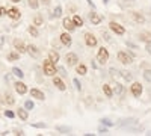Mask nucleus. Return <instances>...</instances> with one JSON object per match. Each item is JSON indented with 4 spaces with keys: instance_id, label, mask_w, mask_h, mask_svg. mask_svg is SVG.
Returning <instances> with one entry per match:
<instances>
[{
    "instance_id": "nucleus-1",
    "label": "nucleus",
    "mask_w": 151,
    "mask_h": 136,
    "mask_svg": "<svg viewBox=\"0 0 151 136\" xmlns=\"http://www.w3.org/2000/svg\"><path fill=\"white\" fill-rule=\"evenodd\" d=\"M56 64H53L50 59H47V60H44V64H42V70H44V74L45 76H55V74L58 73V70H56V67H55Z\"/></svg>"
},
{
    "instance_id": "nucleus-2",
    "label": "nucleus",
    "mask_w": 151,
    "mask_h": 136,
    "mask_svg": "<svg viewBox=\"0 0 151 136\" xmlns=\"http://www.w3.org/2000/svg\"><path fill=\"white\" fill-rule=\"evenodd\" d=\"M97 60H98L101 65H104L107 60H109V52L106 50L104 47H101V48L98 50V53H97Z\"/></svg>"
},
{
    "instance_id": "nucleus-3",
    "label": "nucleus",
    "mask_w": 151,
    "mask_h": 136,
    "mask_svg": "<svg viewBox=\"0 0 151 136\" xmlns=\"http://www.w3.org/2000/svg\"><path fill=\"white\" fill-rule=\"evenodd\" d=\"M133 56L130 55V53H127V52H119L118 53V60L121 64H132L133 62Z\"/></svg>"
},
{
    "instance_id": "nucleus-4",
    "label": "nucleus",
    "mask_w": 151,
    "mask_h": 136,
    "mask_svg": "<svg viewBox=\"0 0 151 136\" xmlns=\"http://www.w3.org/2000/svg\"><path fill=\"white\" fill-rule=\"evenodd\" d=\"M109 27H110L112 32H115L116 35H124V33H125V29L121 26V24L115 23V21H110V23H109Z\"/></svg>"
},
{
    "instance_id": "nucleus-5",
    "label": "nucleus",
    "mask_w": 151,
    "mask_h": 136,
    "mask_svg": "<svg viewBox=\"0 0 151 136\" xmlns=\"http://www.w3.org/2000/svg\"><path fill=\"white\" fill-rule=\"evenodd\" d=\"M65 60H67V65L68 67H74V65H77L79 58H77V55H76V53H67Z\"/></svg>"
},
{
    "instance_id": "nucleus-6",
    "label": "nucleus",
    "mask_w": 151,
    "mask_h": 136,
    "mask_svg": "<svg viewBox=\"0 0 151 136\" xmlns=\"http://www.w3.org/2000/svg\"><path fill=\"white\" fill-rule=\"evenodd\" d=\"M89 20H91V24H94V26H98V24L103 21V15L97 14V12H89Z\"/></svg>"
},
{
    "instance_id": "nucleus-7",
    "label": "nucleus",
    "mask_w": 151,
    "mask_h": 136,
    "mask_svg": "<svg viewBox=\"0 0 151 136\" xmlns=\"http://www.w3.org/2000/svg\"><path fill=\"white\" fill-rule=\"evenodd\" d=\"M85 42H86V45H89V47H95L98 44L95 35H92V33H86L85 35Z\"/></svg>"
},
{
    "instance_id": "nucleus-8",
    "label": "nucleus",
    "mask_w": 151,
    "mask_h": 136,
    "mask_svg": "<svg viewBox=\"0 0 151 136\" xmlns=\"http://www.w3.org/2000/svg\"><path fill=\"white\" fill-rule=\"evenodd\" d=\"M6 15H8L9 18H12V20H20L21 12H20L17 8H11V9H8V11H6Z\"/></svg>"
},
{
    "instance_id": "nucleus-9",
    "label": "nucleus",
    "mask_w": 151,
    "mask_h": 136,
    "mask_svg": "<svg viewBox=\"0 0 151 136\" xmlns=\"http://www.w3.org/2000/svg\"><path fill=\"white\" fill-rule=\"evenodd\" d=\"M53 85L56 86V88H58L59 91H65V89H67V85L64 83V80H62L60 77L53 76Z\"/></svg>"
},
{
    "instance_id": "nucleus-10",
    "label": "nucleus",
    "mask_w": 151,
    "mask_h": 136,
    "mask_svg": "<svg viewBox=\"0 0 151 136\" xmlns=\"http://www.w3.org/2000/svg\"><path fill=\"white\" fill-rule=\"evenodd\" d=\"M137 122V119L136 118H124V119H121L119 121V127H122V129H125V127H129V126H132V124H136Z\"/></svg>"
},
{
    "instance_id": "nucleus-11",
    "label": "nucleus",
    "mask_w": 151,
    "mask_h": 136,
    "mask_svg": "<svg viewBox=\"0 0 151 136\" xmlns=\"http://www.w3.org/2000/svg\"><path fill=\"white\" fill-rule=\"evenodd\" d=\"M142 91H144V88H142V85H141V83L134 82V83L132 85V94H133L134 97H139V95L142 94Z\"/></svg>"
},
{
    "instance_id": "nucleus-12",
    "label": "nucleus",
    "mask_w": 151,
    "mask_h": 136,
    "mask_svg": "<svg viewBox=\"0 0 151 136\" xmlns=\"http://www.w3.org/2000/svg\"><path fill=\"white\" fill-rule=\"evenodd\" d=\"M26 52H27L30 56H33V58H38V56H40V48H38L36 45H33V44H30V45L26 47Z\"/></svg>"
},
{
    "instance_id": "nucleus-13",
    "label": "nucleus",
    "mask_w": 151,
    "mask_h": 136,
    "mask_svg": "<svg viewBox=\"0 0 151 136\" xmlns=\"http://www.w3.org/2000/svg\"><path fill=\"white\" fill-rule=\"evenodd\" d=\"M60 41H62V44H64V45L70 47V45H71V42H73V40H71V35H70L68 32H64V33L60 35Z\"/></svg>"
},
{
    "instance_id": "nucleus-14",
    "label": "nucleus",
    "mask_w": 151,
    "mask_h": 136,
    "mask_svg": "<svg viewBox=\"0 0 151 136\" xmlns=\"http://www.w3.org/2000/svg\"><path fill=\"white\" fill-rule=\"evenodd\" d=\"M30 95H32L33 98H36V100H44V98H45L44 92L40 91V89H36V88H32V89H30Z\"/></svg>"
},
{
    "instance_id": "nucleus-15",
    "label": "nucleus",
    "mask_w": 151,
    "mask_h": 136,
    "mask_svg": "<svg viewBox=\"0 0 151 136\" xmlns=\"http://www.w3.org/2000/svg\"><path fill=\"white\" fill-rule=\"evenodd\" d=\"M17 115H18V118L21 121H27V118H29V114H27V109L26 107H18Z\"/></svg>"
},
{
    "instance_id": "nucleus-16",
    "label": "nucleus",
    "mask_w": 151,
    "mask_h": 136,
    "mask_svg": "<svg viewBox=\"0 0 151 136\" xmlns=\"http://www.w3.org/2000/svg\"><path fill=\"white\" fill-rule=\"evenodd\" d=\"M15 91H17L20 95H24V94L27 92V86L24 85L23 82H17V83H15Z\"/></svg>"
},
{
    "instance_id": "nucleus-17",
    "label": "nucleus",
    "mask_w": 151,
    "mask_h": 136,
    "mask_svg": "<svg viewBox=\"0 0 151 136\" xmlns=\"http://www.w3.org/2000/svg\"><path fill=\"white\" fill-rule=\"evenodd\" d=\"M14 47L17 48V52L21 55V53H26V45H24V42L23 41H20V40H15L14 41Z\"/></svg>"
},
{
    "instance_id": "nucleus-18",
    "label": "nucleus",
    "mask_w": 151,
    "mask_h": 136,
    "mask_svg": "<svg viewBox=\"0 0 151 136\" xmlns=\"http://www.w3.org/2000/svg\"><path fill=\"white\" fill-rule=\"evenodd\" d=\"M62 26H64L68 32H73L74 29H76V26H74V23H73V20H70V18H65L64 20V23H62Z\"/></svg>"
},
{
    "instance_id": "nucleus-19",
    "label": "nucleus",
    "mask_w": 151,
    "mask_h": 136,
    "mask_svg": "<svg viewBox=\"0 0 151 136\" xmlns=\"http://www.w3.org/2000/svg\"><path fill=\"white\" fill-rule=\"evenodd\" d=\"M112 92H113V95H122V94H124V86H122L121 83H115Z\"/></svg>"
},
{
    "instance_id": "nucleus-20",
    "label": "nucleus",
    "mask_w": 151,
    "mask_h": 136,
    "mask_svg": "<svg viewBox=\"0 0 151 136\" xmlns=\"http://www.w3.org/2000/svg\"><path fill=\"white\" fill-rule=\"evenodd\" d=\"M48 59L52 60L53 64H58V62H59V53L55 52V50H50V52H48Z\"/></svg>"
},
{
    "instance_id": "nucleus-21",
    "label": "nucleus",
    "mask_w": 151,
    "mask_h": 136,
    "mask_svg": "<svg viewBox=\"0 0 151 136\" xmlns=\"http://www.w3.org/2000/svg\"><path fill=\"white\" fill-rule=\"evenodd\" d=\"M3 103L8 104V106H12V104L15 103V98L12 97V94H5V97H3Z\"/></svg>"
},
{
    "instance_id": "nucleus-22",
    "label": "nucleus",
    "mask_w": 151,
    "mask_h": 136,
    "mask_svg": "<svg viewBox=\"0 0 151 136\" xmlns=\"http://www.w3.org/2000/svg\"><path fill=\"white\" fill-rule=\"evenodd\" d=\"M132 17H133V20H134L136 23H141V24H144V23H145V18H144V15L137 14V12H132Z\"/></svg>"
},
{
    "instance_id": "nucleus-23",
    "label": "nucleus",
    "mask_w": 151,
    "mask_h": 136,
    "mask_svg": "<svg viewBox=\"0 0 151 136\" xmlns=\"http://www.w3.org/2000/svg\"><path fill=\"white\" fill-rule=\"evenodd\" d=\"M73 23H74L76 27H82V26H83V18L79 17V15H74V17H73Z\"/></svg>"
},
{
    "instance_id": "nucleus-24",
    "label": "nucleus",
    "mask_w": 151,
    "mask_h": 136,
    "mask_svg": "<svg viewBox=\"0 0 151 136\" xmlns=\"http://www.w3.org/2000/svg\"><path fill=\"white\" fill-rule=\"evenodd\" d=\"M139 40L144 41V42H147V44H150V42H151V33H147V32L141 33V35H139Z\"/></svg>"
},
{
    "instance_id": "nucleus-25",
    "label": "nucleus",
    "mask_w": 151,
    "mask_h": 136,
    "mask_svg": "<svg viewBox=\"0 0 151 136\" xmlns=\"http://www.w3.org/2000/svg\"><path fill=\"white\" fill-rule=\"evenodd\" d=\"M56 130H58L59 133L67 135V133H70V132H71V127H68V126H58V127H56Z\"/></svg>"
},
{
    "instance_id": "nucleus-26",
    "label": "nucleus",
    "mask_w": 151,
    "mask_h": 136,
    "mask_svg": "<svg viewBox=\"0 0 151 136\" xmlns=\"http://www.w3.org/2000/svg\"><path fill=\"white\" fill-rule=\"evenodd\" d=\"M33 24H35L36 27H38V26H42V24H44L42 17H41V15H35V17H33Z\"/></svg>"
},
{
    "instance_id": "nucleus-27",
    "label": "nucleus",
    "mask_w": 151,
    "mask_h": 136,
    "mask_svg": "<svg viewBox=\"0 0 151 136\" xmlns=\"http://www.w3.org/2000/svg\"><path fill=\"white\" fill-rule=\"evenodd\" d=\"M12 74H14V76H17L18 79H23V77H24V73H23L20 68H17V67L12 68Z\"/></svg>"
},
{
    "instance_id": "nucleus-28",
    "label": "nucleus",
    "mask_w": 151,
    "mask_h": 136,
    "mask_svg": "<svg viewBox=\"0 0 151 136\" xmlns=\"http://www.w3.org/2000/svg\"><path fill=\"white\" fill-rule=\"evenodd\" d=\"M103 92L106 94V97H113V92H112V88L109 85H103Z\"/></svg>"
},
{
    "instance_id": "nucleus-29",
    "label": "nucleus",
    "mask_w": 151,
    "mask_h": 136,
    "mask_svg": "<svg viewBox=\"0 0 151 136\" xmlns=\"http://www.w3.org/2000/svg\"><path fill=\"white\" fill-rule=\"evenodd\" d=\"M27 32L32 35V36H40V32H38V29H36V26H29V29H27Z\"/></svg>"
},
{
    "instance_id": "nucleus-30",
    "label": "nucleus",
    "mask_w": 151,
    "mask_h": 136,
    "mask_svg": "<svg viewBox=\"0 0 151 136\" xmlns=\"http://www.w3.org/2000/svg\"><path fill=\"white\" fill-rule=\"evenodd\" d=\"M121 76H122L125 80H127V82H132V80H133V74H132L130 71H122Z\"/></svg>"
},
{
    "instance_id": "nucleus-31",
    "label": "nucleus",
    "mask_w": 151,
    "mask_h": 136,
    "mask_svg": "<svg viewBox=\"0 0 151 136\" xmlns=\"http://www.w3.org/2000/svg\"><path fill=\"white\" fill-rule=\"evenodd\" d=\"M18 58H20L18 52H12V53L8 55V60H18Z\"/></svg>"
},
{
    "instance_id": "nucleus-32",
    "label": "nucleus",
    "mask_w": 151,
    "mask_h": 136,
    "mask_svg": "<svg viewBox=\"0 0 151 136\" xmlns=\"http://www.w3.org/2000/svg\"><path fill=\"white\" fill-rule=\"evenodd\" d=\"M60 15H62V8H60V6H56V8H55V11H53V15H52V17L59 18Z\"/></svg>"
},
{
    "instance_id": "nucleus-33",
    "label": "nucleus",
    "mask_w": 151,
    "mask_h": 136,
    "mask_svg": "<svg viewBox=\"0 0 151 136\" xmlns=\"http://www.w3.org/2000/svg\"><path fill=\"white\" fill-rule=\"evenodd\" d=\"M100 121H101V124H103V126H106V127H113V126H115V124H113V122H112L110 119H107V118H101Z\"/></svg>"
},
{
    "instance_id": "nucleus-34",
    "label": "nucleus",
    "mask_w": 151,
    "mask_h": 136,
    "mask_svg": "<svg viewBox=\"0 0 151 136\" xmlns=\"http://www.w3.org/2000/svg\"><path fill=\"white\" fill-rule=\"evenodd\" d=\"M27 3L32 9H38V6H40V2L38 0H27Z\"/></svg>"
},
{
    "instance_id": "nucleus-35",
    "label": "nucleus",
    "mask_w": 151,
    "mask_h": 136,
    "mask_svg": "<svg viewBox=\"0 0 151 136\" xmlns=\"http://www.w3.org/2000/svg\"><path fill=\"white\" fill-rule=\"evenodd\" d=\"M109 73H110V76H112V77H119V76H121V73H119L116 68H110Z\"/></svg>"
},
{
    "instance_id": "nucleus-36",
    "label": "nucleus",
    "mask_w": 151,
    "mask_h": 136,
    "mask_svg": "<svg viewBox=\"0 0 151 136\" xmlns=\"http://www.w3.org/2000/svg\"><path fill=\"white\" fill-rule=\"evenodd\" d=\"M86 71H88V70H86V67H85V65H82V64H80V65L77 67V73L80 74V76H85Z\"/></svg>"
},
{
    "instance_id": "nucleus-37",
    "label": "nucleus",
    "mask_w": 151,
    "mask_h": 136,
    "mask_svg": "<svg viewBox=\"0 0 151 136\" xmlns=\"http://www.w3.org/2000/svg\"><path fill=\"white\" fill-rule=\"evenodd\" d=\"M144 79L147 82H151V70H145L144 71Z\"/></svg>"
},
{
    "instance_id": "nucleus-38",
    "label": "nucleus",
    "mask_w": 151,
    "mask_h": 136,
    "mask_svg": "<svg viewBox=\"0 0 151 136\" xmlns=\"http://www.w3.org/2000/svg\"><path fill=\"white\" fill-rule=\"evenodd\" d=\"M24 107H26L27 110H32V109L35 107V104H33V101H32V100H27L26 103H24Z\"/></svg>"
},
{
    "instance_id": "nucleus-39",
    "label": "nucleus",
    "mask_w": 151,
    "mask_h": 136,
    "mask_svg": "<svg viewBox=\"0 0 151 136\" xmlns=\"http://www.w3.org/2000/svg\"><path fill=\"white\" fill-rule=\"evenodd\" d=\"M73 82H74V85H76V89H77V91H82V83L79 82V79L76 77V79H74Z\"/></svg>"
},
{
    "instance_id": "nucleus-40",
    "label": "nucleus",
    "mask_w": 151,
    "mask_h": 136,
    "mask_svg": "<svg viewBox=\"0 0 151 136\" xmlns=\"http://www.w3.org/2000/svg\"><path fill=\"white\" fill-rule=\"evenodd\" d=\"M32 127H35V129H45V122H35V124H32Z\"/></svg>"
},
{
    "instance_id": "nucleus-41",
    "label": "nucleus",
    "mask_w": 151,
    "mask_h": 136,
    "mask_svg": "<svg viewBox=\"0 0 151 136\" xmlns=\"http://www.w3.org/2000/svg\"><path fill=\"white\" fill-rule=\"evenodd\" d=\"M56 70H58V73L60 74V76H62V77H65V76H67V73H65V70H64V68H62V67H59V68H56Z\"/></svg>"
},
{
    "instance_id": "nucleus-42",
    "label": "nucleus",
    "mask_w": 151,
    "mask_h": 136,
    "mask_svg": "<svg viewBox=\"0 0 151 136\" xmlns=\"http://www.w3.org/2000/svg\"><path fill=\"white\" fill-rule=\"evenodd\" d=\"M5 115H6L8 118H14V117H15V114L12 112V110H5Z\"/></svg>"
},
{
    "instance_id": "nucleus-43",
    "label": "nucleus",
    "mask_w": 151,
    "mask_h": 136,
    "mask_svg": "<svg viewBox=\"0 0 151 136\" xmlns=\"http://www.w3.org/2000/svg\"><path fill=\"white\" fill-rule=\"evenodd\" d=\"M125 45L130 47V48H137V45H136V44H133L132 41H127V42H125Z\"/></svg>"
},
{
    "instance_id": "nucleus-44",
    "label": "nucleus",
    "mask_w": 151,
    "mask_h": 136,
    "mask_svg": "<svg viewBox=\"0 0 151 136\" xmlns=\"http://www.w3.org/2000/svg\"><path fill=\"white\" fill-rule=\"evenodd\" d=\"M98 133H101V135L107 133V127H106V126H104V127H100V129H98Z\"/></svg>"
},
{
    "instance_id": "nucleus-45",
    "label": "nucleus",
    "mask_w": 151,
    "mask_h": 136,
    "mask_svg": "<svg viewBox=\"0 0 151 136\" xmlns=\"http://www.w3.org/2000/svg\"><path fill=\"white\" fill-rule=\"evenodd\" d=\"M5 45V36H0V48H3Z\"/></svg>"
},
{
    "instance_id": "nucleus-46",
    "label": "nucleus",
    "mask_w": 151,
    "mask_h": 136,
    "mask_svg": "<svg viewBox=\"0 0 151 136\" xmlns=\"http://www.w3.org/2000/svg\"><path fill=\"white\" fill-rule=\"evenodd\" d=\"M103 36H104V40H106V41H110V35H109V32H104Z\"/></svg>"
},
{
    "instance_id": "nucleus-47",
    "label": "nucleus",
    "mask_w": 151,
    "mask_h": 136,
    "mask_svg": "<svg viewBox=\"0 0 151 136\" xmlns=\"http://www.w3.org/2000/svg\"><path fill=\"white\" fill-rule=\"evenodd\" d=\"M86 2H88V5H89L91 8H95V5H94V2H92V0H86Z\"/></svg>"
},
{
    "instance_id": "nucleus-48",
    "label": "nucleus",
    "mask_w": 151,
    "mask_h": 136,
    "mask_svg": "<svg viewBox=\"0 0 151 136\" xmlns=\"http://www.w3.org/2000/svg\"><path fill=\"white\" fill-rule=\"evenodd\" d=\"M5 12H6V9H5V8H0V17H2V15L5 14Z\"/></svg>"
},
{
    "instance_id": "nucleus-49",
    "label": "nucleus",
    "mask_w": 151,
    "mask_h": 136,
    "mask_svg": "<svg viewBox=\"0 0 151 136\" xmlns=\"http://www.w3.org/2000/svg\"><path fill=\"white\" fill-rule=\"evenodd\" d=\"M147 52H148V53H150V55H151V42H150V44H148V45H147Z\"/></svg>"
},
{
    "instance_id": "nucleus-50",
    "label": "nucleus",
    "mask_w": 151,
    "mask_h": 136,
    "mask_svg": "<svg viewBox=\"0 0 151 136\" xmlns=\"http://www.w3.org/2000/svg\"><path fill=\"white\" fill-rule=\"evenodd\" d=\"M11 2H14V3H18V2H20V0H11Z\"/></svg>"
},
{
    "instance_id": "nucleus-51",
    "label": "nucleus",
    "mask_w": 151,
    "mask_h": 136,
    "mask_svg": "<svg viewBox=\"0 0 151 136\" xmlns=\"http://www.w3.org/2000/svg\"><path fill=\"white\" fill-rule=\"evenodd\" d=\"M41 2H44V3H48V2H50V0H41Z\"/></svg>"
},
{
    "instance_id": "nucleus-52",
    "label": "nucleus",
    "mask_w": 151,
    "mask_h": 136,
    "mask_svg": "<svg viewBox=\"0 0 151 136\" xmlns=\"http://www.w3.org/2000/svg\"><path fill=\"white\" fill-rule=\"evenodd\" d=\"M147 135H148V136H151V132H148V133H147Z\"/></svg>"
}]
</instances>
